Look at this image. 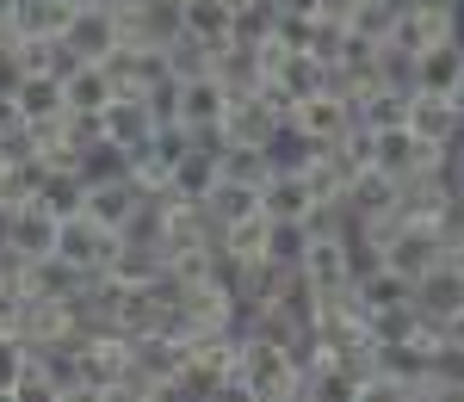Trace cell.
Listing matches in <instances>:
<instances>
[{
	"mask_svg": "<svg viewBox=\"0 0 464 402\" xmlns=\"http://www.w3.org/2000/svg\"><path fill=\"white\" fill-rule=\"evenodd\" d=\"M32 205H44L56 223L81 217V205H87V180H81V174H44V186H37Z\"/></svg>",
	"mask_w": 464,
	"mask_h": 402,
	"instance_id": "obj_35",
	"label": "cell"
},
{
	"mask_svg": "<svg viewBox=\"0 0 464 402\" xmlns=\"http://www.w3.org/2000/svg\"><path fill=\"white\" fill-rule=\"evenodd\" d=\"M168 279H174L179 292H192V285H211V279H217V242H211V248H186V254H168Z\"/></svg>",
	"mask_w": 464,
	"mask_h": 402,
	"instance_id": "obj_38",
	"label": "cell"
},
{
	"mask_svg": "<svg viewBox=\"0 0 464 402\" xmlns=\"http://www.w3.org/2000/svg\"><path fill=\"white\" fill-rule=\"evenodd\" d=\"M279 87H285L291 100H310V93H322L328 87V62H316L310 50H291L285 62H279V74H273Z\"/></svg>",
	"mask_w": 464,
	"mask_h": 402,
	"instance_id": "obj_36",
	"label": "cell"
},
{
	"mask_svg": "<svg viewBox=\"0 0 464 402\" xmlns=\"http://www.w3.org/2000/svg\"><path fill=\"white\" fill-rule=\"evenodd\" d=\"M353 292H359V303H365L372 316H384V310H409V303H415V285H409L402 273H391V266H372Z\"/></svg>",
	"mask_w": 464,
	"mask_h": 402,
	"instance_id": "obj_27",
	"label": "cell"
},
{
	"mask_svg": "<svg viewBox=\"0 0 464 402\" xmlns=\"http://www.w3.org/2000/svg\"><path fill=\"white\" fill-rule=\"evenodd\" d=\"M118 25H124V43H130V50H155V56L186 37L179 0H143L137 13H118Z\"/></svg>",
	"mask_w": 464,
	"mask_h": 402,
	"instance_id": "obj_6",
	"label": "cell"
},
{
	"mask_svg": "<svg viewBox=\"0 0 464 402\" xmlns=\"http://www.w3.org/2000/svg\"><path fill=\"white\" fill-rule=\"evenodd\" d=\"M409 390L396 384V378H384V371H372V378H359V390H353V402H402Z\"/></svg>",
	"mask_w": 464,
	"mask_h": 402,
	"instance_id": "obj_46",
	"label": "cell"
},
{
	"mask_svg": "<svg viewBox=\"0 0 464 402\" xmlns=\"http://www.w3.org/2000/svg\"><path fill=\"white\" fill-rule=\"evenodd\" d=\"M63 100H69V111H106L111 100H118V87L106 81L100 62H81V69L63 81Z\"/></svg>",
	"mask_w": 464,
	"mask_h": 402,
	"instance_id": "obj_31",
	"label": "cell"
},
{
	"mask_svg": "<svg viewBox=\"0 0 464 402\" xmlns=\"http://www.w3.org/2000/svg\"><path fill=\"white\" fill-rule=\"evenodd\" d=\"M106 273L118 279V285L137 292V285H155V279L168 273V254H161V248H130V242H118V254H111Z\"/></svg>",
	"mask_w": 464,
	"mask_h": 402,
	"instance_id": "obj_32",
	"label": "cell"
},
{
	"mask_svg": "<svg viewBox=\"0 0 464 402\" xmlns=\"http://www.w3.org/2000/svg\"><path fill=\"white\" fill-rule=\"evenodd\" d=\"M285 124L273 118V111L260 106V100H229V111H223V124H217V137H223V148H266L273 137H279Z\"/></svg>",
	"mask_w": 464,
	"mask_h": 402,
	"instance_id": "obj_10",
	"label": "cell"
},
{
	"mask_svg": "<svg viewBox=\"0 0 464 402\" xmlns=\"http://www.w3.org/2000/svg\"><path fill=\"white\" fill-rule=\"evenodd\" d=\"M13 106H19L25 124H56V118L69 111V100H63V81H56V74H25L19 93H13Z\"/></svg>",
	"mask_w": 464,
	"mask_h": 402,
	"instance_id": "obj_20",
	"label": "cell"
},
{
	"mask_svg": "<svg viewBox=\"0 0 464 402\" xmlns=\"http://www.w3.org/2000/svg\"><path fill=\"white\" fill-rule=\"evenodd\" d=\"M223 180V137H192V148L174 161V180H168V192L174 198H186V205H205V192Z\"/></svg>",
	"mask_w": 464,
	"mask_h": 402,
	"instance_id": "obj_4",
	"label": "cell"
},
{
	"mask_svg": "<svg viewBox=\"0 0 464 402\" xmlns=\"http://www.w3.org/2000/svg\"><path fill=\"white\" fill-rule=\"evenodd\" d=\"M223 111H229V93H223L211 74H205V81H186V87H179L174 124H186L192 137H211L217 124H223Z\"/></svg>",
	"mask_w": 464,
	"mask_h": 402,
	"instance_id": "obj_14",
	"label": "cell"
},
{
	"mask_svg": "<svg viewBox=\"0 0 464 402\" xmlns=\"http://www.w3.org/2000/svg\"><path fill=\"white\" fill-rule=\"evenodd\" d=\"M347 6H396V0H347Z\"/></svg>",
	"mask_w": 464,
	"mask_h": 402,
	"instance_id": "obj_56",
	"label": "cell"
},
{
	"mask_svg": "<svg viewBox=\"0 0 464 402\" xmlns=\"http://www.w3.org/2000/svg\"><path fill=\"white\" fill-rule=\"evenodd\" d=\"M106 402H149V378H137V371H130L124 384H111V390H106Z\"/></svg>",
	"mask_w": 464,
	"mask_h": 402,
	"instance_id": "obj_50",
	"label": "cell"
},
{
	"mask_svg": "<svg viewBox=\"0 0 464 402\" xmlns=\"http://www.w3.org/2000/svg\"><path fill=\"white\" fill-rule=\"evenodd\" d=\"M391 25H396V6H353V32H359V37L391 43Z\"/></svg>",
	"mask_w": 464,
	"mask_h": 402,
	"instance_id": "obj_45",
	"label": "cell"
},
{
	"mask_svg": "<svg viewBox=\"0 0 464 402\" xmlns=\"http://www.w3.org/2000/svg\"><path fill=\"white\" fill-rule=\"evenodd\" d=\"M347 217H378V211H396V180L391 174H378V168H359L353 180H347Z\"/></svg>",
	"mask_w": 464,
	"mask_h": 402,
	"instance_id": "obj_22",
	"label": "cell"
},
{
	"mask_svg": "<svg viewBox=\"0 0 464 402\" xmlns=\"http://www.w3.org/2000/svg\"><path fill=\"white\" fill-rule=\"evenodd\" d=\"M446 347H464V310H459V316H446Z\"/></svg>",
	"mask_w": 464,
	"mask_h": 402,
	"instance_id": "obj_53",
	"label": "cell"
},
{
	"mask_svg": "<svg viewBox=\"0 0 464 402\" xmlns=\"http://www.w3.org/2000/svg\"><path fill=\"white\" fill-rule=\"evenodd\" d=\"M137 198H143V192H137L130 180H118V186H87V205H81V211L100 223V229H111V235H118V229L130 223V211H137Z\"/></svg>",
	"mask_w": 464,
	"mask_h": 402,
	"instance_id": "obj_25",
	"label": "cell"
},
{
	"mask_svg": "<svg viewBox=\"0 0 464 402\" xmlns=\"http://www.w3.org/2000/svg\"><path fill=\"white\" fill-rule=\"evenodd\" d=\"M130 378V334H87L81 340V384H100V390H111V384H124Z\"/></svg>",
	"mask_w": 464,
	"mask_h": 402,
	"instance_id": "obj_9",
	"label": "cell"
},
{
	"mask_svg": "<svg viewBox=\"0 0 464 402\" xmlns=\"http://www.w3.org/2000/svg\"><path fill=\"white\" fill-rule=\"evenodd\" d=\"M279 25V13H273V0H260V6H242L236 13V43H266Z\"/></svg>",
	"mask_w": 464,
	"mask_h": 402,
	"instance_id": "obj_43",
	"label": "cell"
},
{
	"mask_svg": "<svg viewBox=\"0 0 464 402\" xmlns=\"http://www.w3.org/2000/svg\"><path fill=\"white\" fill-rule=\"evenodd\" d=\"M260 211V192L242 180H217L211 192H205V217H211V229H229V223H242Z\"/></svg>",
	"mask_w": 464,
	"mask_h": 402,
	"instance_id": "obj_29",
	"label": "cell"
},
{
	"mask_svg": "<svg viewBox=\"0 0 464 402\" xmlns=\"http://www.w3.org/2000/svg\"><path fill=\"white\" fill-rule=\"evenodd\" d=\"M19 81H25V69H19L13 43H0V100H13V93H19Z\"/></svg>",
	"mask_w": 464,
	"mask_h": 402,
	"instance_id": "obj_47",
	"label": "cell"
},
{
	"mask_svg": "<svg viewBox=\"0 0 464 402\" xmlns=\"http://www.w3.org/2000/svg\"><path fill=\"white\" fill-rule=\"evenodd\" d=\"M25 371H32V347L19 334H0V390H19Z\"/></svg>",
	"mask_w": 464,
	"mask_h": 402,
	"instance_id": "obj_44",
	"label": "cell"
},
{
	"mask_svg": "<svg viewBox=\"0 0 464 402\" xmlns=\"http://www.w3.org/2000/svg\"><path fill=\"white\" fill-rule=\"evenodd\" d=\"M440 161H446V148L415 143L402 124H396V130H372V161H365V168H378V174H391V180H409V174L440 168Z\"/></svg>",
	"mask_w": 464,
	"mask_h": 402,
	"instance_id": "obj_7",
	"label": "cell"
},
{
	"mask_svg": "<svg viewBox=\"0 0 464 402\" xmlns=\"http://www.w3.org/2000/svg\"><path fill=\"white\" fill-rule=\"evenodd\" d=\"M205 402H260V397H254L248 384H242V378H236V371H229V378H223V384H211V397H205Z\"/></svg>",
	"mask_w": 464,
	"mask_h": 402,
	"instance_id": "obj_48",
	"label": "cell"
},
{
	"mask_svg": "<svg viewBox=\"0 0 464 402\" xmlns=\"http://www.w3.org/2000/svg\"><path fill=\"white\" fill-rule=\"evenodd\" d=\"M211 81L229 93V100H248V93L266 87V74H260V62H254L248 43H223V50L211 56Z\"/></svg>",
	"mask_w": 464,
	"mask_h": 402,
	"instance_id": "obj_17",
	"label": "cell"
},
{
	"mask_svg": "<svg viewBox=\"0 0 464 402\" xmlns=\"http://www.w3.org/2000/svg\"><path fill=\"white\" fill-rule=\"evenodd\" d=\"M304 248H310L304 223H273V235H266V266H279V273H291V266L304 260Z\"/></svg>",
	"mask_w": 464,
	"mask_h": 402,
	"instance_id": "obj_41",
	"label": "cell"
},
{
	"mask_svg": "<svg viewBox=\"0 0 464 402\" xmlns=\"http://www.w3.org/2000/svg\"><path fill=\"white\" fill-rule=\"evenodd\" d=\"M69 6H106V0H69Z\"/></svg>",
	"mask_w": 464,
	"mask_h": 402,
	"instance_id": "obj_57",
	"label": "cell"
},
{
	"mask_svg": "<svg viewBox=\"0 0 464 402\" xmlns=\"http://www.w3.org/2000/svg\"><path fill=\"white\" fill-rule=\"evenodd\" d=\"M353 390H359V378H347L334 359L304 378V402H353Z\"/></svg>",
	"mask_w": 464,
	"mask_h": 402,
	"instance_id": "obj_39",
	"label": "cell"
},
{
	"mask_svg": "<svg viewBox=\"0 0 464 402\" xmlns=\"http://www.w3.org/2000/svg\"><path fill=\"white\" fill-rule=\"evenodd\" d=\"M236 378H242L260 402H279V397H297V390H304L285 366V347H266V340H248V334H242V353H236Z\"/></svg>",
	"mask_w": 464,
	"mask_h": 402,
	"instance_id": "obj_2",
	"label": "cell"
},
{
	"mask_svg": "<svg viewBox=\"0 0 464 402\" xmlns=\"http://www.w3.org/2000/svg\"><path fill=\"white\" fill-rule=\"evenodd\" d=\"M260 211H266L273 223H304L310 192H304V180H291V174H273V180L260 186Z\"/></svg>",
	"mask_w": 464,
	"mask_h": 402,
	"instance_id": "obj_34",
	"label": "cell"
},
{
	"mask_svg": "<svg viewBox=\"0 0 464 402\" xmlns=\"http://www.w3.org/2000/svg\"><path fill=\"white\" fill-rule=\"evenodd\" d=\"M111 13H137V6H143V0H106Z\"/></svg>",
	"mask_w": 464,
	"mask_h": 402,
	"instance_id": "obj_54",
	"label": "cell"
},
{
	"mask_svg": "<svg viewBox=\"0 0 464 402\" xmlns=\"http://www.w3.org/2000/svg\"><path fill=\"white\" fill-rule=\"evenodd\" d=\"M347 124H359L353 118V100H334V93H310V100H297V111H291L285 130H297L310 148H328L347 137Z\"/></svg>",
	"mask_w": 464,
	"mask_h": 402,
	"instance_id": "obj_5",
	"label": "cell"
},
{
	"mask_svg": "<svg viewBox=\"0 0 464 402\" xmlns=\"http://www.w3.org/2000/svg\"><path fill=\"white\" fill-rule=\"evenodd\" d=\"M446 260V235H433V229H415V223H402V235H396L391 248H384V266L391 273H402L409 285L421 279V273H433Z\"/></svg>",
	"mask_w": 464,
	"mask_h": 402,
	"instance_id": "obj_11",
	"label": "cell"
},
{
	"mask_svg": "<svg viewBox=\"0 0 464 402\" xmlns=\"http://www.w3.org/2000/svg\"><path fill=\"white\" fill-rule=\"evenodd\" d=\"M304 235H310V242L353 235V217H347V205H310V211H304Z\"/></svg>",
	"mask_w": 464,
	"mask_h": 402,
	"instance_id": "obj_42",
	"label": "cell"
},
{
	"mask_svg": "<svg viewBox=\"0 0 464 402\" xmlns=\"http://www.w3.org/2000/svg\"><path fill=\"white\" fill-rule=\"evenodd\" d=\"M111 254H118V235L100 229L87 211L56 223V260H69L74 273H87V279H93V273H106V266H111Z\"/></svg>",
	"mask_w": 464,
	"mask_h": 402,
	"instance_id": "obj_3",
	"label": "cell"
},
{
	"mask_svg": "<svg viewBox=\"0 0 464 402\" xmlns=\"http://www.w3.org/2000/svg\"><path fill=\"white\" fill-rule=\"evenodd\" d=\"M6 242H13L25 260L56 254V217H50L44 205H19V211H13V235H6Z\"/></svg>",
	"mask_w": 464,
	"mask_h": 402,
	"instance_id": "obj_24",
	"label": "cell"
},
{
	"mask_svg": "<svg viewBox=\"0 0 464 402\" xmlns=\"http://www.w3.org/2000/svg\"><path fill=\"white\" fill-rule=\"evenodd\" d=\"M353 118L365 130H396L402 118H409V93H396V87H372V93H359L353 100Z\"/></svg>",
	"mask_w": 464,
	"mask_h": 402,
	"instance_id": "obj_33",
	"label": "cell"
},
{
	"mask_svg": "<svg viewBox=\"0 0 464 402\" xmlns=\"http://www.w3.org/2000/svg\"><path fill=\"white\" fill-rule=\"evenodd\" d=\"M186 366V347L168 340V334H143V340H130V371L149 378V384H161V378H179Z\"/></svg>",
	"mask_w": 464,
	"mask_h": 402,
	"instance_id": "obj_21",
	"label": "cell"
},
{
	"mask_svg": "<svg viewBox=\"0 0 464 402\" xmlns=\"http://www.w3.org/2000/svg\"><path fill=\"white\" fill-rule=\"evenodd\" d=\"M297 273L316 285V297H334L353 285V266H347V235H334V242H310L304 260H297Z\"/></svg>",
	"mask_w": 464,
	"mask_h": 402,
	"instance_id": "obj_13",
	"label": "cell"
},
{
	"mask_svg": "<svg viewBox=\"0 0 464 402\" xmlns=\"http://www.w3.org/2000/svg\"><path fill=\"white\" fill-rule=\"evenodd\" d=\"M32 371L63 397L69 384H81V340H50V347H32Z\"/></svg>",
	"mask_w": 464,
	"mask_h": 402,
	"instance_id": "obj_28",
	"label": "cell"
},
{
	"mask_svg": "<svg viewBox=\"0 0 464 402\" xmlns=\"http://www.w3.org/2000/svg\"><path fill=\"white\" fill-rule=\"evenodd\" d=\"M25 297H81L87 292V273H74L69 260H56V254H44L25 266V285H19Z\"/></svg>",
	"mask_w": 464,
	"mask_h": 402,
	"instance_id": "obj_23",
	"label": "cell"
},
{
	"mask_svg": "<svg viewBox=\"0 0 464 402\" xmlns=\"http://www.w3.org/2000/svg\"><path fill=\"white\" fill-rule=\"evenodd\" d=\"M402 130H409L415 143L459 155V143H464V106H459V100H446V93H409V118H402Z\"/></svg>",
	"mask_w": 464,
	"mask_h": 402,
	"instance_id": "obj_1",
	"label": "cell"
},
{
	"mask_svg": "<svg viewBox=\"0 0 464 402\" xmlns=\"http://www.w3.org/2000/svg\"><path fill=\"white\" fill-rule=\"evenodd\" d=\"M74 174H81L87 186H118V180H130V148H118L111 137H100L93 148H81Z\"/></svg>",
	"mask_w": 464,
	"mask_h": 402,
	"instance_id": "obj_30",
	"label": "cell"
},
{
	"mask_svg": "<svg viewBox=\"0 0 464 402\" xmlns=\"http://www.w3.org/2000/svg\"><path fill=\"white\" fill-rule=\"evenodd\" d=\"M161 69H168V81H174V87L205 81V74H211V50H205V43H192V37H179V43H168V50H161Z\"/></svg>",
	"mask_w": 464,
	"mask_h": 402,
	"instance_id": "obj_37",
	"label": "cell"
},
{
	"mask_svg": "<svg viewBox=\"0 0 464 402\" xmlns=\"http://www.w3.org/2000/svg\"><path fill=\"white\" fill-rule=\"evenodd\" d=\"M223 6H229V13H242V6H260V0H223Z\"/></svg>",
	"mask_w": 464,
	"mask_h": 402,
	"instance_id": "obj_55",
	"label": "cell"
},
{
	"mask_svg": "<svg viewBox=\"0 0 464 402\" xmlns=\"http://www.w3.org/2000/svg\"><path fill=\"white\" fill-rule=\"evenodd\" d=\"M464 81V37H446V43H428L415 56V93H459Z\"/></svg>",
	"mask_w": 464,
	"mask_h": 402,
	"instance_id": "obj_12",
	"label": "cell"
},
{
	"mask_svg": "<svg viewBox=\"0 0 464 402\" xmlns=\"http://www.w3.org/2000/svg\"><path fill=\"white\" fill-rule=\"evenodd\" d=\"M415 310H421V316H433V322H446V316H459V310H464V279L446 266V260H440L433 273H421V279H415Z\"/></svg>",
	"mask_w": 464,
	"mask_h": 402,
	"instance_id": "obj_18",
	"label": "cell"
},
{
	"mask_svg": "<svg viewBox=\"0 0 464 402\" xmlns=\"http://www.w3.org/2000/svg\"><path fill=\"white\" fill-rule=\"evenodd\" d=\"M273 13H291V19H316L322 0H273Z\"/></svg>",
	"mask_w": 464,
	"mask_h": 402,
	"instance_id": "obj_51",
	"label": "cell"
},
{
	"mask_svg": "<svg viewBox=\"0 0 464 402\" xmlns=\"http://www.w3.org/2000/svg\"><path fill=\"white\" fill-rule=\"evenodd\" d=\"M179 19H186V37L205 43L211 56L223 43H236V13H229L223 0H179Z\"/></svg>",
	"mask_w": 464,
	"mask_h": 402,
	"instance_id": "obj_16",
	"label": "cell"
},
{
	"mask_svg": "<svg viewBox=\"0 0 464 402\" xmlns=\"http://www.w3.org/2000/svg\"><path fill=\"white\" fill-rule=\"evenodd\" d=\"M100 124H106V137L118 148H143L155 137V111H149L143 93H118L106 111H100Z\"/></svg>",
	"mask_w": 464,
	"mask_h": 402,
	"instance_id": "obj_15",
	"label": "cell"
},
{
	"mask_svg": "<svg viewBox=\"0 0 464 402\" xmlns=\"http://www.w3.org/2000/svg\"><path fill=\"white\" fill-rule=\"evenodd\" d=\"M69 0H13V37H63V25H69Z\"/></svg>",
	"mask_w": 464,
	"mask_h": 402,
	"instance_id": "obj_26",
	"label": "cell"
},
{
	"mask_svg": "<svg viewBox=\"0 0 464 402\" xmlns=\"http://www.w3.org/2000/svg\"><path fill=\"white\" fill-rule=\"evenodd\" d=\"M223 180H242V186H260L273 180V161H266V148H223Z\"/></svg>",
	"mask_w": 464,
	"mask_h": 402,
	"instance_id": "obj_40",
	"label": "cell"
},
{
	"mask_svg": "<svg viewBox=\"0 0 464 402\" xmlns=\"http://www.w3.org/2000/svg\"><path fill=\"white\" fill-rule=\"evenodd\" d=\"M63 43H69L81 62H100V56H111L124 43V25H118L111 6H74L69 25H63Z\"/></svg>",
	"mask_w": 464,
	"mask_h": 402,
	"instance_id": "obj_8",
	"label": "cell"
},
{
	"mask_svg": "<svg viewBox=\"0 0 464 402\" xmlns=\"http://www.w3.org/2000/svg\"><path fill=\"white\" fill-rule=\"evenodd\" d=\"M266 235H273V217H266V211H254V217L217 229V254L236 260V266H254V260H266Z\"/></svg>",
	"mask_w": 464,
	"mask_h": 402,
	"instance_id": "obj_19",
	"label": "cell"
},
{
	"mask_svg": "<svg viewBox=\"0 0 464 402\" xmlns=\"http://www.w3.org/2000/svg\"><path fill=\"white\" fill-rule=\"evenodd\" d=\"M13 402H56V390H50L37 371H25V378H19V390H13Z\"/></svg>",
	"mask_w": 464,
	"mask_h": 402,
	"instance_id": "obj_49",
	"label": "cell"
},
{
	"mask_svg": "<svg viewBox=\"0 0 464 402\" xmlns=\"http://www.w3.org/2000/svg\"><path fill=\"white\" fill-rule=\"evenodd\" d=\"M402 402H421V397H402Z\"/></svg>",
	"mask_w": 464,
	"mask_h": 402,
	"instance_id": "obj_58",
	"label": "cell"
},
{
	"mask_svg": "<svg viewBox=\"0 0 464 402\" xmlns=\"http://www.w3.org/2000/svg\"><path fill=\"white\" fill-rule=\"evenodd\" d=\"M428 402H464V384H452V378H440V390H433Z\"/></svg>",
	"mask_w": 464,
	"mask_h": 402,
	"instance_id": "obj_52",
	"label": "cell"
}]
</instances>
